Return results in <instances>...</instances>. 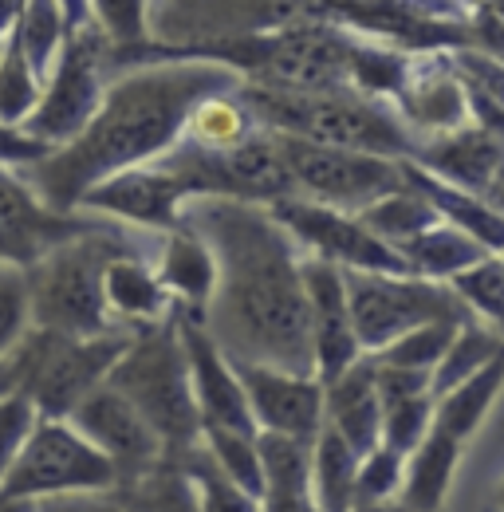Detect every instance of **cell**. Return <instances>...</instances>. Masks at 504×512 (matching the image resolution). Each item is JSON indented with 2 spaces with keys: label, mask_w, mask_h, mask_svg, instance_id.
<instances>
[{
  "label": "cell",
  "mask_w": 504,
  "mask_h": 512,
  "mask_svg": "<svg viewBox=\"0 0 504 512\" xmlns=\"http://www.w3.org/2000/svg\"><path fill=\"white\" fill-rule=\"evenodd\" d=\"M489 12H493V16H497V20L504 24V4H489Z\"/></svg>",
  "instance_id": "51"
},
{
  "label": "cell",
  "mask_w": 504,
  "mask_h": 512,
  "mask_svg": "<svg viewBox=\"0 0 504 512\" xmlns=\"http://www.w3.org/2000/svg\"><path fill=\"white\" fill-rule=\"evenodd\" d=\"M111 225L95 213H56L48 209L16 170L0 166V264L8 268H32L36 260L60 249L75 237H87L95 229Z\"/></svg>",
  "instance_id": "13"
},
{
  "label": "cell",
  "mask_w": 504,
  "mask_h": 512,
  "mask_svg": "<svg viewBox=\"0 0 504 512\" xmlns=\"http://www.w3.org/2000/svg\"><path fill=\"white\" fill-rule=\"evenodd\" d=\"M12 40H16L20 56L28 60L32 75L44 83L63 48V4H20Z\"/></svg>",
  "instance_id": "33"
},
{
  "label": "cell",
  "mask_w": 504,
  "mask_h": 512,
  "mask_svg": "<svg viewBox=\"0 0 504 512\" xmlns=\"http://www.w3.org/2000/svg\"><path fill=\"white\" fill-rule=\"evenodd\" d=\"M473 320H485L497 335H504V260L501 256H485L481 264L465 268L461 276H453L445 284Z\"/></svg>",
  "instance_id": "34"
},
{
  "label": "cell",
  "mask_w": 504,
  "mask_h": 512,
  "mask_svg": "<svg viewBox=\"0 0 504 512\" xmlns=\"http://www.w3.org/2000/svg\"><path fill=\"white\" fill-rule=\"evenodd\" d=\"M67 422L115 465L119 485L142 477V473H150V469L166 457L158 434L142 422V414L126 402L123 394H115L107 383L99 386V390H91V394L71 410Z\"/></svg>",
  "instance_id": "14"
},
{
  "label": "cell",
  "mask_w": 504,
  "mask_h": 512,
  "mask_svg": "<svg viewBox=\"0 0 504 512\" xmlns=\"http://www.w3.org/2000/svg\"><path fill=\"white\" fill-rule=\"evenodd\" d=\"M48 154H52V150H48L44 142H36V138H28L24 130L0 123V166H4V170H8V166H16V170L36 166V162H44Z\"/></svg>",
  "instance_id": "45"
},
{
  "label": "cell",
  "mask_w": 504,
  "mask_h": 512,
  "mask_svg": "<svg viewBox=\"0 0 504 512\" xmlns=\"http://www.w3.org/2000/svg\"><path fill=\"white\" fill-rule=\"evenodd\" d=\"M371 363H375V359H371ZM375 390H378V402L390 406V402H402V398L430 394V375H418V371H394V367H378L375 363Z\"/></svg>",
  "instance_id": "44"
},
{
  "label": "cell",
  "mask_w": 504,
  "mask_h": 512,
  "mask_svg": "<svg viewBox=\"0 0 504 512\" xmlns=\"http://www.w3.org/2000/svg\"><path fill=\"white\" fill-rule=\"evenodd\" d=\"M323 426L351 449L359 461L371 449H378L382 402H378L375 390V363H371V355H363L335 383L323 386Z\"/></svg>",
  "instance_id": "21"
},
{
  "label": "cell",
  "mask_w": 504,
  "mask_h": 512,
  "mask_svg": "<svg viewBox=\"0 0 504 512\" xmlns=\"http://www.w3.org/2000/svg\"><path fill=\"white\" fill-rule=\"evenodd\" d=\"M457 327L465 323H426V327H414L406 331L402 339H394L386 351L371 355L378 367H394V371H418V375H430L438 371V363L445 359Z\"/></svg>",
  "instance_id": "35"
},
{
  "label": "cell",
  "mask_w": 504,
  "mask_h": 512,
  "mask_svg": "<svg viewBox=\"0 0 504 512\" xmlns=\"http://www.w3.org/2000/svg\"><path fill=\"white\" fill-rule=\"evenodd\" d=\"M174 461H182V469L189 473V481L197 489V501H201V512H260V501L249 497L245 489H237L217 469V461L205 453L201 442L193 449H186L182 457H174Z\"/></svg>",
  "instance_id": "36"
},
{
  "label": "cell",
  "mask_w": 504,
  "mask_h": 512,
  "mask_svg": "<svg viewBox=\"0 0 504 512\" xmlns=\"http://www.w3.org/2000/svg\"><path fill=\"white\" fill-rule=\"evenodd\" d=\"M111 497L123 512H201L197 489L182 469V461H174V457H162L150 473H142L126 485H115Z\"/></svg>",
  "instance_id": "28"
},
{
  "label": "cell",
  "mask_w": 504,
  "mask_h": 512,
  "mask_svg": "<svg viewBox=\"0 0 504 512\" xmlns=\"http://www.w3.org/2000/svg\"><path fill=\"white\" fill-rule=\"evenodd\" d=\"M91 16L107 40V52H138L150 44V4H91Z\"/></svg>",
  "instance_id": "40"
},
{
  "label": "cell",
  "mask_w": 504,
  "mask_h": 512,
  "mask_svg": "<svg viewBox=\"0 0 504 512\" xmlns=\"http://www.w3.org/2000/svg\"><path fill=\"white\" fill-rule=\"evenodd\" d=\"M304 272V292H308V335H312L315 351V379L319 386L335 383L347 367H355L363 359L351 312H347V288H343V272L327 260L304 256L300 260Z\"/></svg>",
  "instance_id": "17"
},
{
  "label": "cell",
  "mask_w": 504,
  "mask_h": 512,
  "mask_svg": "<svg viewBox=\"0 0 504 512\" xmlns=\"http://www.w3.org/2000/svg\"><path fill=\"white\" fill-rule=\"evenodd\" d=\"M154 276H158L162 292L174 300V308H182V312L201 320V312H205V304H209V296L217 288V264H213L209 245L193 229L178 225L174 233L162 237Z\"/></svg>",
  "instance_id": "23"
},
{
  "label": "cell",
  "mask_w": 504,
  "mask_h": 512,
  "mask_svg": "<svg viewBox=\"0 0 504 512\" xmlns=\"http://www.w3.org/2000/svg\"><path fill=\"white\" fill-rule=\"evenodd\" d=\"M501 351H504V335H497L493 327H485V323H477V320L457 327V335H453L445 359H441L434 379H430V398L449 394L457 383H465L469 375H477L485 363H493Z\"/></svg>",
  "instance_id": "32"
},
{
  "label": "cell",
  "mask_w": 504,
  "mask_h": 512,
  "mask_svg": "<svg viewBox=\"0 0 504 512\" xmlns=\"http://www.w3.org/2000/svg\"><path fill=\"white\" fill-rule=\"evenodd\" d=\"M355 473H359V457L323 426V434L312 449V481L319 512L355 509Z\"/></svg>",
  "instance_id": "31"
},
{
  "label": "cell",
  "mask_w": 504,
  "mask_h": 512,
  "mask_svg": "<svg viewBox=\"0 0 504 512\" xmlns=\"http://www.w3.org/2000/svg\"><path fill=\"white\" fill-rule=\"evenodd\" d=\"M174 320H178V335L186 347L189 386H193V402L201 414V430H233V434L256 438V422H252L241 379L229 367V359L213 347V339L205 335L197 316L174 308Z\"/></svg>",
  "instance_id": "15"
},
{
  "label": "cell",
  "mask_w": 504,
  "mask_h": 512,
  "mask_svg": "<svg viewBox=\"0 0 504 512\" xmlns=\"http://www.w3.org/2000/svg\"><path fill=\"white\" fill-rule=\"evenodd\" d=\"M107 83V40L91 16V4H63L60 60L44 79L32 119L20 130L48 150H63L95 119Z\"/></svg>",
  "instance_id": "7"
},
{
  "label": "cell",
  "mask_w": 504,
  "mask_h": 512,
  "mask_svg": "<svg viewBox=\"0 0 504 512\" xmlns=\"http://www.w3.org/2000/svg\"><path fill=\"white\" fill-rule=\"evenodd\" d=\"M501 386H504V351L493 363H485L477 375H469L465 383L453 386L449 394L434 398V426L430 430H438L445 438H453L457 446H465L481 430V422L489 418Z\"/></svg>",
  "instance_id": "26"
},
{
  "label": "cell",
  "mask_w": 504,
  "mask_h": 512,
  "mask_svg": "<svg viewBox=\"0 0 504 512\" xmlns=\"http://www.w3.org/2000/svg\"><path fill=\"white\" fill-rule=\"evenodd\" d=\"M241 75L201 60H162L119 71L87 130L52 150L44 162L16 170L28 190L56 213H79V201L107 178L158 162L178 146L189 111L209 99L237 91Z\"/></svg>",
  "instance_id": "2"
},
{
  "label": "cell",
  "mask_w": 504,
  "mask_h": 512,
  "mask_svg": "<svg viewBox=\"0 0 504 512\" xmlns=\"http://www.w3.org/2000/svg\"><path fill=\"white\" fill-rule=\"evenodd\" d=\"M343 288H347V312L363 355L386 351L394 339L426 323H473L469 308L434 280L343 272Z\"/></svg>",
  "instance_id": "8"
},
{
  "label": "cell",
  "mask_w": 504,
  "mask_h": 512,
  "mask_svg": "<svg viewBox=\"0 0 504 512\" xmlns=\"http://www.w3.org/2000/svg\"><path fill=\"white\" fill-rule=\"evenodd\" d=\"M40 91H44V83L32 75V67L20 56L16 40L8 36V44L0 52V123L16 130L24 127L36 111V103H40Z\"/></svg>",
  "instance_id": "37"
},
{
  "label": "cell",
  "mask_w": 504,
  "mask_h": 512,
  "mask_svg": "<svg viewBox=\"0 0 504 512\" xmlns=\"http://www.w3.org/2000/svg\"><path fill=\"white\" fill-rule=\"evenodd\" d=\"M430 426H434V398L430 394L390 402V406H382L378 446L398 453V457H410L414 449L422 446V438L430 434Z\"/></svg>",
  "instance_id": "39"
},
{
  "label": "cell",
  "mask_w": 504,
  "mask_h": 512,
  "mask_svg": "<svg viewBox=\"0 0 504 512\" xmlns=\"http://www.w3.org/2000/svg\"><path fill=\"white\" fill-rule=\"evenodd\" d=\"M182 205L186 190L162 170V166H138L107 178L103 186L79 201V213H95L119 225H138V229H162L174 233L182 225Z\"/></svg>",
  "instance_id": "18"
},
{
  "label": "cell",
  "mask_w": 504,
  "mask_h": 512,
  "mask_svg": "<svg viewBox=\"0 0 504 512\" xmlns=\"http://www.w3.org/2000/svg\"><path fill=\"white\" fill-rule=\"evenodd\" d=\"M119 485L115 465L91 446L71 422L40 418L16 465L0 481V501H48L71 493H111Z\"/></svg>",
  "instance_id": "9"
},
{
  "label": "cell",
  "mask_w": 504,
  "mask_h": 512,
  "mask_svg": "<svg viewBox=\"0 0 504 512\" xmlns=\"http://www.w3.org/2000/svg\"><path fill=\"white\" fill-rule=\"evenodd\" d=\"M323 16L359 36L406 56H434L469 48L473 4H319Z\"/></svg>",
  "instance_id": "11"
},
{
  "label": "cell",
  "mask_w": 504,
  "mask_h": 512,
  "mask_svg": "<svg viewBox=\"0 0 504 512\" xmlns=\"http://www.w3.org/2000/svg\"><path fill=\"white\" fill-rule=\"evenodd\" d=\"M182 225L209 245L217 264V288L201 312L213 347L237 367L315 379L300 272L304 249L272 209L229 197H193L182 205Z\"/></svg>",
  "instance_id": "1"
},
{
  "label": "cell",
  "mask_w": 504,
  "mask_h": 512,
  "mask_svg": "<svg viewBox=\"0 0 504 512\" xmlns=\"http://www.w3.org/2000/svg\"><path fill=\"white\" fill-rule=\"evenodd\" d=\"M410 162L418 170H426L430 178H438L441 186L485 197L504 170V138L481 127H461L453 134L422 142Z\"/></svg>",
  "instance_id": "20"
},
{
  "label": "cell",
  "mask_w": 504,
  "mask_h": 512,
  "mask_svg": "<svg viewBox=\"0 0 504 512\" xmlns=\"http://www.w3.org/2000/svg\"><path fill=\"white\" fill-rule=\"evenodd\" d=\"M402 469H406V457H398V453L382 446L371 449L359 461V473H355V505L394 501L398 489H402Z\"/></svg>",
  "instance_id": "42"
},
{
  "label": "cell",
  "mask_w": 504,
  "mask_h": 512,
  "mask_svg": "<svg viewBox=\"0 0 504 512\" xmlns=\"http://www.w3.org/2000/svg\"><path fill=\"white\" fill-rule=\"evenodd\" d=\"M134 331H111L99 339H71L56 331H28L8 355L12 390L24 394L40 418L67 422L71 410L107 383L111 367L123 359Z\"/></svg>",
  "instance_id": "6"
},
{
  "label": "cell",
  "mask_w": 504,
  "mask_h": 512,
  "mask_svg": "<svg viewBox=\"0 0 504 512\" xmlns=\"http://www.w3.org/2000/svg\"><path fill=\"white\" fill-rule=\"evenodd\" d=\"M276 150L284 158V170L292 178V193L300 201H312V205L347 213V217H359L375 201L406 190L402 162L351 154V150H331V146H312V142H300V138H288V134H276Z\"/></svg>",
  "instance_id": "10"
},
{
  "label": "cell",
  "mask_w": 504,
  "mask_h": 512,
  "mask_svg": "<svg viewBox=\"0 0 504 512\" xmlns=\"http://www.w3.org/2000/svg\"><path fill=\"white\" fill-rule=\"evenodd\" d=\"M351 512H406L398 501H378V505H355Z\"/></svg>",
  "instance_id": "47"
},
{
  "label": "cell",
  "mask_w": 504,
  "mask_h": 512,
  "mask_svg": "<svg viewBox=\"0 0 504 512\" xmlns=\"http://www.w3.org/2000/svg\"><path fill=\"white\" fill-rule=\"evenodd\" d=\"M406 461L410 465L402 469V489L394 501L406 512H441L449 485H453V473H457V461H461V446L438 430H430Z\"/></svg>",
  "instance_id": "25"
},
{
  "label": "cell",
  "mask_w": 504,
  "mask_h": 512,
  "mask_svg": "<svg viewBox=\"0 0 504 512\" xmlns=\"http://www.w3.org/2000/svg\"><path fill=\"white\" fill-rule=\"evenodd\" d=\"M260 449V512H319L312 481V449L280 434H256Z\"/></svg>",
  "instance_id": "22"
},
{
  "label": "cell",
  "mask_w": 504,
  "mask_h": 512,
  "mask_svg": "<svg viewBox=\"0 0 504 512\" xmlns=\"http://www.w3.org/2000/svg\"><path fill=\"white\" fill-rule=\"evenodd\" d=\"M501 260H504V256H501Z\"/></svg>",
  "instance_id": "52"
},
{
  "label": "cell",
  "mask_w": 504,
  "mask_h": 512,
  "mask_svg": "<svg viewBox=\"0 0 504 512\" xmlns=\"http://www.w3.org/2000/svg\"><path fill=\"white\" fill-rule=\"evenodd\" d=\"M32 512H123L111 493H71V497H48L36 501Z\"/></svg>",
  "instance_id": "46"
},
{
  "label": "cell",
  "mask_w": 504,
  "mask_h": 512,
  "mask_svg": "<svg viewBox=\"0 0 504 512\" xmlns=\"http://www.w3.org/2000/svg\"><path fill=\"white\" fill-rule=\"evenodd\" d=\"M252 130H256V119L249 115V107L241 103V95L225 91V95L201 99L189 111V123L178 142H186L193 150H205V154H225V150L241 146Z\"/></svg>",
  "instance_id": "29"
},
{
  "label": "cell",
  "mask_w": 504,
  "mask_h": 512,
  "mask_svg": "<svg viewBox=\"0 0 504 512\" xmlns=\"http://www.w3.org/2000/svg\"><path fill=\"white\" fill-rule=\"evenodd\" d=\"M272 217L292 233V241L304 249V256L327 260L339 272H375V276H410L406 260L394 253L390 245H382L371 237L355 217L323 209L300 197H284L276 205H268Z\"/></svg>",
  "instance_id": "12"
},
{
  "label": "cell",
  "mask_w": 504,
  "mask_h": 512,
  "mask_svg": "<svg viewBox=\"0 0 504 512\" xmlns=\"http://www.w3.org/2000/svg\"><path fill=\"white\" fill-rule=\"evenodd\" d=\"M28 331H32V312H28L24 272L0 264V363L20 347Z\"/></svg>",
  "instance_id": "41"
},
{
  "label": "cell",
  "mask_w": 504,
  "mask_h": 512,
  "mask_svg": "<svg viewBox=\"0 0 504 512\" xmlns=\"http://www.w3.org/2000/svg\"><path fill=\"white\" fill-rule=\"evenodd\" d=\"M493 509L504 512V477L497 481V489H493Z\"/></svg>",
  "instance_id": "50"
},
{
  "label": "cell",
  "mask_w": 504,
  "mask_h": 512,
  "mask_svg": "<svg viewBox=\"0 0 504 512\" xmlns=\"http://www.w3.org/2000/svg\"><path fill=\"white\" fill-rule=\"evenodd\" d=\"M201 446L205 453L217 461V469L237 485L245 489L249 497L260 501V449H256V438L249 434H233V430H201Z\"/></svg>",
  "instance_id": "38"
},
{
  "label": "cell",
  "mask_w": 504,
  "mask_h": 512,
  "mask_svg": "<svg viewBox=\"0 0 504 512\" xmlns=\"http://www.w3.org/2000/svg\"><path fill=\"white\" fill-rule=\"evenodd\" d=\"M485 201H489V205H493V209L504 217V190H501V186H493V190L485 193Z\"/></svg>",
  "instance_id": "48"
},
{
  "label": "cell",
  "mask_w": 504,
  "mask_h": 512,
  "mask_svg": "<svg viewBox=\"0 0 504 512\" xmlns=\"http://www.w3.org/2000/svg\"><path fill=\"white\" fill-rule=\"evenodd\" d=\"M107 386L142 414V422L158 434L166 457H182L201 442V414L193 402L186 347L174 316L138 327L130 335V347L111 367Z\"/></svg>",
  "instance_id": "5"
},
{
  "label": "cell",
  "mask_w": 504,
  "mask_h": 512,
  "mask_svg": "<svg viewBox=\"0 0 504 512\" xmlns=\"http://www.w3.org/2000/svg\"><path fill=\"white\" fill-rule=\"evenodd\" d=\"M119 256H142V245L126 225L111 221L87 237H75L52 249L32 268H24L32 327L71 335V339H99V335L123 331L111 323L107 296H103V276Z\"/></svg>",
  "instance_id": "4"
},
{
  "label": "cell",
  "mask_w": 504,
  "mask_h": 512,
  "mask_svg": "<svg viewBox=\"0 0 504 512\" xmlns=\"http://www.w3.org/2000/svg\"><path fill=\"white\" fill-rule=\"evenodd\" d=\"M249 414L256 422V434H280L292 442L315 446L323 434V386L319 379H296L264 367H237Z\"/></svg>",
  "instance_id": "16"
},
{
  "label": "cell",
  "mask_w": 504,
  "mask_h": 512,
  "mask_svg": "<svg viewBox=\"0 0 504 512\" xmlns=\"http://www.w3.org/2000/svg\"><path fill=\"white\" fill-rule=\"evenodd\" d=\"M355 221H359L371 237H378L382 245H390V249H398V245H406L410 237H418V233H426V229L441 225V217L434 213V205H430L422 193L410 190V186L398 193H390V197H382V201H375V205L363 209Z\"/></svg>",
  "instance_id": "30"
},
{
  "label": "cell",
  "mask_w": 504,
  "mask_h": 512,
  "mask_svg": "<svg viewBox=\"0 0 504 512\" xmlns=\"http://www.w3.org/2000/svg\"><path fill=\"white\" fill-rule=\"evenodd\" d=\"M394 111H398L402 127L410 130L418 142H430V138L469 127L465 91H461V79L449 67V52L410 60V75H406L402 95L394 99Z\"/></svg>",
  "instance_id": "19"
},
{
  "label": "cell",
  "mask_w": 504,
  "mask_h": 512,
  "mask_svg": "<svg viewBox=\"0 0 504 512\" xmlns=\"http://www.w3.org/2000/svg\"><path fill=\"white\" fill-rule=\"evenodd\" d=\"M237 95L249 107L256 127L312 142V146L371 154V158H386V162H410L422 146L402 127V119L390 103L367 99L355 87L284 91V87L241 83Z\"/></svg>",
  "instance_id": "3"
},
{
  "label": "cell",
  "mask_w": 504,
  "mask_h": 512,
  "mask_svg": "<svg viewBox=\"0 0 504 512\" xmlns=\"http://www.w3.org/2000/svg\"><path fill=\"white\" fill-rule=\"evenodd\" d=\"M103 296H107V312L111 323L123 331H138L150 323H162L174 316V300L162 292L154 264L146 256H119L111 260L107 276H103Z\"/></svg>",
  "instance_id": "24"
},
{
  "label": "cell",
  "mask_w": 504,
  "mask_h": 512,
  "mask_svg": "<svg viewBox=\"0 0 504 512\" xmlns=\"http://www.w3.org/2000/svg\"><path fill=\"white\" fill-rule=\"evenodd\" d=\"M0 512H32V505H24V501H0Z\"/></svg>",
  "instance_id": "49"
},
{
  "label": "cell",
  "mask_w": 504,
  "mask_h": 512,
  "mask_svg": "<svg viewBox=\"0 0 504 512\" xmlns=\"http://www.w3.org/2000/svg\"><path fill=\"white\" fill-rule=\"evenodd\" d=\"M36 422H40V414H36V406L24 394L12 390V394L0 398V481L16 465V457H20L24 442L32 438Z\"/></svg>",
  "instance_id": "43"
},
{
  "label": "cell",
  "mask_w": 504,
  "mask_h": 512,
  "mask_svg": "<svg viewBox=\"0 0 504 512\" xmlns=\"http://www.w3.org/2000/svg\"><path fill=\"white\" fill-rule=\"evenodd\" d=\"M394 253L406 260L410 276L434 280V284H449L453 276H461L465 268H473V264H481L489 256L473 237H465L461 229H453L445 221L434 225V229H426V233H418V237H410Z\"/></svg>",
  "instance_id": "27"
}]
</instances>
